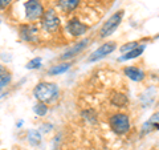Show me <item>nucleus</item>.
I'll use <instances>...</instances> for the list:
<instances>
[{
  "mask_svg": "<svg viewBox=\"0 0 159 150\" xmlns=\"http://www.w3.org/2000/svg\"><path fill=\"white\" fill-rule=\"evenodd\" d=\"M110 128L114 133L117 134H125L130 129V121L129 117L123 113H117L110 117Z\"/></svg>",
  "mask_w": 159,
  "mask_h": 150,
  "instance_id": "f03ea898",
  "label": "nucleus"
},
{
  "mask_svg": "<svg viewBox=\"0 0 159 150\" xmlns=\"http://www.w3.org/2000/svg\"><path fill=\"white\" fill-rule=\"evenodd\" d=\"M88 45V40H82V41L77 43L74 47H72L70 49H68V51L62 54V59H72L74 56H77V54H80V52L82 51V49H85Z\"/></svg>",
  "mask_w": 159,
  "mask_h": 150,
  "instance_id": "1a4fd4ad",
  "label": "nucleus"
},
{
  "mask_svg": "<svg viewBox=\"0 0 159 150\" xmlns=\"http://www.w3.org/2000/svg\"><path fill=\"white\" fill-rule=\"evenodd\" d=\"M122 19H123V11H118L114 15H111V17H109V20L101 28V32H99L101 37H107L109 35H111L118 28L119 24H121Z\"/></svg>",
  "mask_w": 159,
  "mask_h": 150,
  "instance_id": "7ed1b4c3",
  "label": "nucleus"
},
{
  "mask_svg": "<svg viewBox=\"0 0 159 150\" xmlns=\"http://www.w3.org/2000/svg\"><path fill=\"white\" fill-rule=\"evenodd\" d=\"M125 74L130 80H133V81H141V80L145 78V72L139 68H135V67L125 68Z\"/></svg>",
  "mask_w": 159,
  "mask_h": 150,
  "instance_id": "9d476101",
  "label": "nucleus"
},
{
  "mask_svg": "<svg viewBox=\"0 0 159 150\" xmlns=\"http://www.w3.org/2000/svg\"><path fill=\"white\" fill-rule=\"evenodd\" d=\"M2 88H3V87H0V91H2Z\"/></svg>",
  "mask_w": 159,
  "mask_h": 150,
  "instance_id": "412c9836",
  "label": "nucleus"
},
{
  "mask_svg": "<svg viewBox=\"0 0 159 150\" xmlns=\"http://www.w3.org/2000/svg\"><path fill=\"white\" fill-rule=\"evenodd\" d=\"M80 4V0H60V7L65 12H70L73 9H76Z\"/></svg>",
  "mask_w": 159,
  "mask_h": 150,
  "instance_id": "f8f14e48",
  "label": "nucleus"
},
{
  "mask_svg": "<svg viewBox=\"0 0 159 150\" xmlns=\"http://www.w3.org/2000/svg\"><path fill=\"white\" fill-rule=\"evenodd\" d=\"M114 49H116V44L114 43H105V44H102L101 47H99L98 49H96L93 53H92V56L89 57V61H97V60L99 59H103V57H106L107 54H110Z\"/></svg>",
  "mask_w": 159,
  "mask_h": 150,
  "instance_id": "0eeeda50",
  "label": "nucleus"
},
{
  "mask_svg": "<svg viewBox=\"0 0 159 150\" xmlns=\"http://www.w3.org/2000/svg\"><path fill=\"white\" fill-rule=\"evenodd\" d=\"M138 45H139V44L135 43V41H134V43H129L127 45H123V47L121 48V52H130V51H133L134 48H137Z\"/></svg>",
  "mask_w": 159,
  "mask_h": 150,
  "instance_id": "6ab92c4d",
  "label": "nucleus"
},
{
  "mask_svg": "<svg viewBox=\"0 0 159 150\" xmlns=\"http://www.w3.org/2000/svg\"><path fill=\"white\" fill-rule=\"evenodd\" d=\"M143 51H145V45H138L137 48H134L133 51L127 52L126 54H123V56L119 57V61H125V60H131V59H135L138 57L139 54H142Z\"/></svg>",
  "mask_w": 159,
  "mask_h": 150,
  "instance_id": "9b49d317",
  "label": "nucleus"
},
{
  "mask_svg": "<svg viewBox=\"0 0 159 150\" xmlns=\"http://www.w3.org/2000/svg\"><path fill=\"white\" fill-rule=\"evenodd\" d=\"M44 15V7L40 0H28L25 3V17L31 21H34Z\"/></svg>",
  "mask_w": 159,
  "mask_h": 150,
  "instance_id": "39448f33",
  "label": "nucleus"
},
{
  "mask_svg": "<svg viewBox=\"0 0 159 150\" xmlns=\"http://www.w3.org/2000/svg\"><path fill=\"white\" fill-rule=\"evenodd\" d=\"M9 80H11V73H9V71L0 65V87H4V85H7L9 82Z\"/></svg>",
  "mask_w": 159,
  "mask_h": 150,
  "instance_id": "4468645a",
  "label": "nucleus"
},
{
  "mask_svg": "<svg viewBox=\"0 0 159 150\" xmlns=\"http://www.w3.org/2000/svg\"><path fill=\"white\" fill-rule=\"evenodd\" d=\"M33 110H34V113H36L37 116H45L47 112H48V106L44 102H39V104L34 105Z\"/></svg>",
  "mask_w": 159,
  "mask_h": 150,
  "instance_id": "f3484780",
  "label": "nucleus"
},
{
  "mask_svg": "<svg viewBox=\"0 0 159 150\" xmlns=\"http://www.w3.org/2000/svg\"><path fill=\"white\" fill-rule=\"evenodd\" d=\"M12 0H0V9H4V8H7L9 4H11Z\"/></svg>",
  "mask_w": 159,
  "mask_h": 150,
  "instance_id": "aec40b11",
  "label": "nucleus"
},
{
  "mask_svg": "<svg viewBox=\"0 0 159 150\" xmlns=\"http://www.w3.org/2000/svg\"><path fill=\"white\" fill-rule=\"evenodd\" d=\"M20 37L24 41L28 43H36L39 39V28L33 24H27L20 28Z\"/></svg>",
  "mask_w": 159,
  "mask_h": 150,
  "instance_id": "423d86ee",
  "label": "nucleus"
},
{
  "mask_svg": "<svg viewBox=\"0 0 159 150\" xmlns=\"http://www.w3.org/2000/svg\"><path fill=\"white\" fill-rule=\"evenodd\" d=\"M69 68H70V64H60V65H54L53 68L49 69V74L56 76V74H60V73H65Z\"/></svg>",
  "mask_w": 159,
  "mask_h": 150,
  "instance_id": "2eb2a0df",
  "label": "nucleus"
},
{
  "mask_svg": "<svg viewBox=\"0 0 159 150\" xmlns=\"http://www.w3.org/2000/svg\"><path fill=\"white\" fill-rule=\"evenodd\" d=\"M111 104L116 105V106H118V108H122L127 104V97L122 93H116L114 97L111 98Z\"/></svg>",
  "mask_w": 159,
  "mask_h": 150,
  "instance_id": "ddd939ff",
  "label": "nucleus"
},
{
  "mask_svg": "<svg viewBox=\"0 0 159 150\" xmlns=\"http://www.w3.org/2000/svg\"><path fill=\"white\" fill-rule=\"evenodd\" d=\"M33 94L40 102H52L58 97V87L53 82H40L34 88Z\"/></svg>",
  "mask_w": 159,
  "mask_h": 150,
  "instance_id": "f257e3e1",
  "label": "nucleus"
},
{
  "mask_svg": "<svg viewBox=\"0 0 159 150\" xmlns=\"http://www.w3.org/2000/svg\"><path fill=\"white\" fill-rule=\"evenodd\" d=\"M40 65H41V59L36 57L27 64V69H36V68H40Z\"/></svg>",
  "mask_w": 159,
  "mask_h": 150,
  "instance_id": "a211bd4d",
  "label": "nucleus"
},
{
  "mask_svg": "<svg viewBox=\"0 0 159 150\" xmlns=\"http://www.w3.org/2000/svg\"><path fill=\"white\" fill-rule=\"evenodd\" d=\"M68 31L70 32L73 36H81V35L86 33L88 31V26H85L84 23H81L77 19H73L68 23Z\"/></svg>",
  "mask_w": 159,
  "mask_h": 150,
  "instance_id": "6e6552de",
  "label": "nucleus"
},
{
  "mask_svg": "<svg viewBox=\"0 0 159 150\" xmlns=\"http://www.w3.org/2000/svg\"><path fill=\"white\" fill-rule=\"evenodd\" d=\"M28 139L32 145L37 146V145H40V142H41V136H40V133L37 130H31L28 133Z\"/></svg>",
  "mask_w": 159,
  "mask_h": 150,
  "instance_id": "dca6fc26",
  "label": "nucleus"
},
{
  "mask_svg": "<svg viewBox=\"0 0 159 150\" xmlns=\"http://www.w3.org/2000/svg\"><path fill=\"white\" fill-rule=\"evenodd\" d=\"M41 26L47 32H54L60 27V19L54 9H48L44 11V15L41 17Z\"/></svg>",
  "mask_w": 159,
  "mask_h": 150,
  "instance_id": "20e7f679",
  "label": "nucleus"
}]
</instances>
